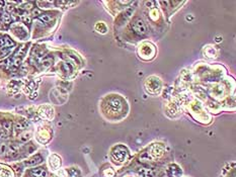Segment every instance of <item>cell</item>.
<instances>
[{"label":"cell","mask_w":236,"mask_h":177,"mask_svg":"<svg viewBox=\"0 0 236 177\" xmlns=\"http://www.w3.org/2000/svg\"><path fill=\"white\" fill-rule=\"evenodd\" d=\"M1 20H2V22H3V23L8 24V23H10V22H11V16L9 15L8 13H2Z\"/></svg>","instance_id":"13"},{"label":"cell","mask_w":236,"mask_h":177,"mask_svg":"<svg viewBox=\"0 0 236 177\" xmlns=\"http://www.w3.org/2000/svg\"><path fill=\"white\" fill-rule=\"evenodd\" d=\"M104 177H114L115 172L112 168H109V169H107V170L104 171Z\"/></svg>","instance_id":"17"},{"label":"cell","mask_w":236,"mask_h":177,"mask_svg":"<svg viewBox=\"0 0 236 177\" xmlns=\"http://www.w3.org/2000/svg\"><path fill=\"white\" fill-rule=\"evenodd\" d=\"M42 161H43V158H42V156L41 155H35L34 157H32L31 159H29L27 161H26V166H35V165H37V164H40V163H42Z\"/></svg>","instance_id":"8"},{"label":"cell","mask_w":236,"mask_h":177,"mask_svg":"<svg viewBox=\"0 0 236 177\" xmlns=\"http://www.w3.org/2000/svg\"><path fill=\"white\" fill-rule=\"evenodd\" d=\"M154 4V2H152V1H150V2H146V5L147 6H149V5H153Z\"/></svg>","instance_id":"22"},{"label":"cell","mask_w":236,"mask_h":177,"mask_svg":"<svg viewBox=\"0 0 236 177\" xmlns=\"http://www.w3.org/2000/svg\"><path fill=\"white\" fill-rule=\"evenodd\" d=\"M11 51H12V48H3V49H1V50H0V59L6 57Z\"/></svg>","instance_id":"14"},{"label":"cell","mask_w":236,"mask_h":177,"mask_svg":"<svg viewBox=\"0 0 236 177\" xmlns=\"http://www.w3.org/2000/svg\"><path fill=\"white\" fill-rule=\"evenodd\" d=\"M39 19L41 21L45 22V23H49V22H51L53 20V16H52V14H49V13H43L39 15Z\"/></svg>","instance_id":"11"},{"label":"cell","mask_w":236,"mask_h":177,"mask_svg":"<svg viewBox=\"0 0 236 177\" xmlns=\"http://www.w3.org/2000/svg\"><path fill=\"white\" fill-rule=\"evenodd\" d=\"M0 139L1 140L6 139V134H4L3 132H0Z\"/></svg>","instance_id":"21"},{"label":"cell","mask_w":236,"mask_h":177,"mask_svg":"<svg viewBox=\"0 0 236 177\" xmlns=\"http://www.w3.org/2000/svg\"><path fill=\"white\" fill-rule=\"evenodd\" d=\"M49 164H50V167H51L53 170H57V169L61 166V159H60L57 155H52L50 157Z\"/></svg>","instance_id":"6"},{"label":"cell","mask_w":236,"mask_h":177,"mask_svg":"<svg viewBox=\"0 0 236 177\" xmlns=\"http://www.w3.org/2000/svg\"><path fill=\"white\" fill-rule=\"evenodd\" d=\"M12 46H14V43L8 37L4 36L0 38V48H11Z\"/></svg>","instance_id":"9"},{"label":"cell","mask_w":236,"mask_h":177,"mask_svg":"<svg viewBox=\"0 0 236 177\" xmlns=\"http://www.w3.org/2000/svg\"><path fill=\"white\" fill-rule=\"evenodd\" d=\"M31 173L35 177H47V171L44 168H35L32 169Z\"/></svg>","instance_id":"10"},{"label":"cell","mask_w":236,"mask_h":177,"mask_svg":"<svg viewBox=\"0 0 236 177\" xmlns=\"http://www.w3.org/2000/svg\"><path fill=\"white\" fill-rule=\"evenodd\" d=\"M137 172L143 177H155V171L151 168H138Z\"/></svg>","instance_id":"7"},{"label":"cell","mask_w":236,"mask_h":177,"mask_svg":"<svg viewBox=\"0 0 236 177\" xmlns=\"http://www.w3.org/2000/svg\"><path fill=\"white\" fill-rule=\"evenodd\" d=\"M29 138H31V133H26V134H22L21 136V141L22 142H26L27 141Z\"/></svg>","instance_id":"18"},{"label":"cell","mask_w":236,"mask_h":177,"mask_svg":"<svg viewBox=\"0 0 236 177\" xmlns=\"http://www.w3.org/2000/svg\"><path fill=\"white\" fill-rule=\"evenodd\" d=\"M6 148H7V145H5V144H1V145H0V155H5Z\"/></svg>","instance_id":"19"},{"label":"cell","mask_w":236,"mask_h":177,"mask_svg":"<svg viewBox=\"0 0 236 177\" xmlns=\"http://www.w3.org/2000/svg\"><path fill=\"white\" fill-rule=\"evenodd\" d=\"M52 61H53V60L51 58H50V59L47 58V59H45L44 61H43V65H44L45 67H49L50 65L52 64Z\"/></svg>","instance_id":"20"},{"label":"cell","mask_w":236,"mask_h":177,"mask_svg":"<svg viewBox=\"0 0 236 177\" xmlns=\"http://www.w3.org/2000/svg\"><path fill=\"white\" fill-rule=\"evenodd\" d=\"M26 127H27L26 121H17L15 124V127H14V129H15V132H21L26 129Z\"/></svg>","instance_id":"12"},{"label":"cell","mask_w":236,"mask_h":177,"mask_svg":"<svg viewBox=\"0 0 236 177\" xmlns=\"http://www.w3.org/2000/svg\"><path fill=\"white\" fill-rule=\"evenodd\" d=\"M148 155L154 157V158H159L160 156L163 155V147L161 144H155V145L151 146L150 148V152L148 153Z\"/></svg>","instance_id":"4"},{"label":"cell","mask_w":236,"mask_h":177,"mask_svg":"<svg viewBox=\"0 0 236 177\" xmlns=\"http://www.w3.org/2000/svg\"><path fill=\"white\" fill-rule=\"evenodd\" d=\"M154 80H152V77L151 78H148L147 79V84L149 83V88H147V90L151 93H156V92L159 91L160 89V81L159 79L156 78V77H153Z\"/></svg>","instance_id":"3"},{"label":"cell","mask_w":236,"mask_h":177,"mask_svg":"<svg viewBox=\"0 0 236 177\" xmlns=\"http://www.w3.org/2000/svg\"><path fill=\"white\" fill-rule=\"evenodd\" d=\"M112 157L115 160V162L118 163H124L129 158V151L126 147L119 145L115 146L112 151Z\"/></svg>","instance_id":"1"},{"label":"cell","mask_w":236,"mask_h":177,"mask_svg":"<svg viewBox=\"0 0 236 177\" xmlns=\"http://www.w3.org/2000/svg\"><path fill=\"white\" fill-rule=\"evenodd\" d=\"M182 174V169L175 164H171L167 168V175L169 177H180Z\"/></svg>","instance_id":"5"},{"label":"cell","mask_w":236,"mask_h":177,"mask_svg":"<svg viewBox=\"0 0 236 177\" xmlns=\"http://www.w3.org/2000/svg\"><path fill=\"white\" fill-rule=\"evenodd\" d=\"M132 29L135 31V34H137L138 36H144L147 32L146 26H145V23L143 22L142 19L140 18H136L132 22Z\"/></svg>","instance_id":"2"},{"label":"cell","mask_w":236,"mask_h":177,"mask_svg":"<svg viewBox=\"0 0 236 177\" xmlns=\"http://www.w3.org/2000/svg\"><path fill=\"white\" fill-rule=\"evenodd\" d=\"M2 126H3V129L5 132H8V133L10 132V129H11V121H3V123H2Z\"/></svg>","instance_id":"16"},{"label":"cell","mask_w":236,"mask_h":177,"mask_svg":"<svg viewBox=\"0 0 236 177\" xmlns=\"http://www.w3.org/2000/svg\"><path fill=\"white\" fill-rule=\"evenodd\" d=\"M95 29H96V31H99L100 29H102V31H101L102 34L107 32V26H105V24L104 22H97L96 26H95Z\"/></svg>","instance_id":"15"}]
</instances>
